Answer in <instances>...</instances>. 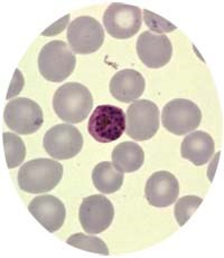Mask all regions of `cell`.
I'll list each match as a JSON object with an SVG mask.
<instances>
[{
  "instance_id": "obj_1",
  "label": "cell",
  "mask_w": 224,
  "mask_h": 258,
  "mask_svg": "<svg viewBox=\"0 0 224 258\" xmlns=\"http://www.w3.org/2000/svg\"><path fill=\"white\" fill-rule=\"evenodd\" d=\"M93 107V97L87 87L70 82L57 89L53 97V108L62 121L76 124L84 121Z\"/></svg>"
},
{
  "instance_id": "obj_2",
  "label": "cell",
  "mask_w": 224,
  "mask_h": 258,
  "mask_svg": "<svg viewBox=\"0 0 224 258\" xmlns=\"http://www.w3.org/2000/svg\"><path fill=\"white\" fill-rule=\"evenodd\" d=\"M63 177V166L55 160L40 158L23 164L18 171V185L25 192L43 194L53 190Z\"/></svg>"
},
{
  "instance_id": "obj_3",
  "label": "cell",
  "mask_w": 224,
  "mask_h": 258,
  "mask_svg": "<svg viewBox=\"0 0 224 258\" xmlns=\"http://www.w3.org/2000/svg\"><path fill=\"white\" fill-rule=\"evenodd\" d=\"M76 65V57L66 43L53 40L40 49L38 70L45 80L54 83L69 77Z\"/></svg>"
},
{
  "instance_id": "obj_4",
  "label": "cell",
  "mask_w": 224,
  "mask_h": 258,
  "mask_svg": "<svg viewBox=\"0 0 224 258\" xmlns=\"http://www.w3.org/2000/svg\"><path fill=\"white\" fill-rule=\"evenodd\" d=\"M126 130V115L120 107L99 105L90 116L87 131L96 141L110 143L120 139Z\"/></svg>"
},
{
  "instance_id": "obj_5",
  "label": "cell",
  "mask_w": 224,
  "mask_h": 258,
  "mask_svg": "<svg viewBox=\"0 0 224 258\" xmlns=\"http://www.w3.org/2000/svg\"><path fill=\"white\" fill-rule=\"evenodd\" d=\"M159 128V110L154 102L135 101L126 114V133L136 141L152 139Z\"/></svg>"
},
{
  "instance_id": "obj_6",
  "label": "cell",
  "mask_w": 224,
  "mask_h": 258,
  "mask_svg": "<svg viewBox=\"0 0 224 258\" xmlns=\"http://www.w3.org/2000/svg\"><path fill=\"white\" fill-rule=\"evenodd\" d=\"M4 118L10 130L26 136L37 132L44 122L40 106L26 97L10 101L5 107Z\"/></svg>"
},
{
  "instance_id": "obj_7",
  "label": "cell",
  "mask_w": 224,
  "mask_h": 258,
  "mask_svg": "<svg viewBox=\"0 0 224 258\" xmlns=\"http://www.w3.org/2000/svg\"><path fill=\"white\" fill-rule=\"evenodd\" d=\"M202 121V112L194 102L175 99L168 102L161 112V122L166 130L176 136H184L196 130Z\"/></svg>"
},
{
  "instance_id": "obj_8",
  "label": "cell",
  "mask_w": 224,
  "mask_h": 258,
  "mask_svg": "<svg viewBox=\"0 0 224 258\" xmlns=\"http://www.w3.org/2000/svg\"><path fill=\"white\" fill-rule=\"evenodd\" d=\"M67 42L73 53L86 55L101 48L104 42L102 25L90 16L73 20L67 28Z\"/></svg>"
},
{
  "instance_id": "obj_9",
  "label": "cell",
  "mask_w": 224,
  "mask_h": 258,
  "mask_svg": "<svg viewBox=\"0 0 224 258\" xmlns=\"http://www.w3.org/2000/svg\"><path fill=\"white\" fill-rule=\"evenodd\" d=\"M103 25L112 37L118 39L130 38L142 27V10L137 6L112 3L103 15Z\"/></svg>"
},
{
  "instance_id": "obj_10",
  "label": "cell",
  "mask_w": 224,
  "mask_h": 258,
  "mask_svg": "<svg viewBox=\"0 0 224 258\" xmlns=\"http://www.w3.org/2000/svg\"><path fill=\"white\" fill-rule=\"evenodd\" d=\"M43 147L50 157L57 160H67L75 157L83 148L81 132L73 125L59 124L45 133Z\"/></svg>"
},
{
  "instance_id": "obj_11",
  "label": "cell",
  "mask_w": 224,
  "mask_h": 258,
  "mask_svg": "<svg viewBox=\"0 0 224 258\" xmlns=\"http://www.w3.org/2000/svg\"><path fill=\"white\" fill-rule=\"evenodd\" d=\"M113 217V205L103 195H93L86 197L80 206V224L88 234L97 235L103 233L112 224Z\"/></svg>"
},
{
  "instance_id": "obj_12",
  "label": "cell",
  "mask_w": 224,
  "mask_h": 258,
  "mask_svg": "<svg viewBox=\"0 0 224 258\" xmlns=\"http://www.w3.org/2000/svg\"><path fill=\"white\" fill-rule=\"evenodd\" d=\"M137 54L149 69H160L169 63L173 45L166 35L144 32L137 40Z\"/></svg>"
},
{
  "instance_id": "obj_13",
  "label": "cell",
  "mask_w": 224,
  "mask_h": 258,
  "mask_svg": "<svg viewBox=\"0 0 224 258\" xmlns=\"http://www.w3.org/2000/svg\"><path fill=\"white\" fill-rule=\"evenodd\" d=\"M180 194L178 180L168 171H158L152 174L145 188L148 204L157 208L173 205Z\"/></svg>"
},
{
  "instance_id": "obj_14",
  "label": "cell",
  "mask_w": 224,
  "mask_h": 258,
  "mask_svg": "<svg viewBox=\"0 0 224 258\" xmlns=\"http://www.w3.org/2000/svg\"><path fill=\"white\" fill-rule=\"evenodd\" d=\"M28 210L50 233L61 229L65 221V206L54 196L43 195L34 198L28 205Z\"/></svg>"
},
{
  "instance_id": "obj_15",
  "label": "cell",
  "mask_w": 224,
  "mask_h": 258,
  "mask_svg": "<svg viewBox=\"0 0 224 258\" xmlns=\"http://www.w3.org/2000/svg\"><path fill=\"white\" fill-rule=\"evenodd\" d=\"M146 82L144 76L135 70H122L112 76L110 93L114 99L122 103L136 101L144 94Z\"/></svg>"
},
{
  "instance_id": "obj_16",
  "label": "cell",
  "mask_w": 224,
  "mask_h": 258,
  "mask_svg": "<svg viewBox=\"0 0 224 258\" xmlns=\"http://www.w3.org/2000/svg\"><path fill=\"white\" fill-rule=\"evenodd\" d=\"M181 153L182 157L189 160L194 166H204L214 153V141L208 133L194 131L184 138Z\"/></svg>"
},
{
  "instance_id": "obj_17",
  "label": "cell",
  "mask_w": 224,
  "mask_h": 258,
  "mask_svg": "<svg viewBox=\"0 0 224 258\" xmlns=\"http://www.w3.org/2000/svg\"><path fill=\"white\" fill-rule=\"evenodd\" d=\"M112 164L122 173L135 172L142 168L145 161V152L139 144L122 142L113 149Z\"/></svg>"
},
{
  "instance_id": "obj_18",
  "label": "cell",
  "mask_w": 224,
  "mask_h": 258,
  "mask_svg": "<svg viewBox=\"0 0 224 258\" xmlns=\"http://www.w3.org/2000/svg\"><path fill=\"white\" fill-rule=\"evenodd\" d=\"M92 180L95 187L103 195L117 192L123 183V174L114 168L109 161L100 162L92 171Z\"/></svg>"
},
{
  "instance_id": "obj_19",
  "label": "cell",
  "mask_w": 224,
  "mask_h": 258,
  "mask_svg": "<svg viewBox=\"0 0 224 258\" xmlns=\"http://www.w3.org/2000/svg\"><path fill=\"white\" fill-rule=\"evenodd\" d=\"M3 138L5 156H6L8 168L14 169L20 166L24 162L26 157V148L24 141L17 134L12 132H5L3 134Z\"/></svg>"
},
{
  "instance_id": "obj_20",
  "label": "cell",
  "mask_w": 224,
  "mask_h": 258,
  "mask_svg": "<svg viewBox=\"0 0 224 258\" xmlns=\"http://www.w3.org/2000/svg\"><path fill=\"white\" fill-rule=\"evenodd\" d=\"M66 242L69 245L76 247V248L82 250L96 252V254H100L104 256L109 255V249L106 242L102 239L98 238V237L86 236L82 233H77L72 235L70 238L66 240Z\"/></svg>"
},
{
  "instance_id": "obj_21",
  "label": "cell",
  "mask_w": 224,
  "mask_h": 258,
  "mask_svg": "<svg viewBox=\"0 0 224 258\" xmlns=\"http://www.w3.org/2000/svg\"><path fill=\"white\" fill-rule=\"evenodd\" d=\"M203 199L197 196H185L176 201L174 215L177 220V224L181 227L184 226L192 215L195 213V210L200 207Z\"/></svg>"
},
{
  "instance_id": "obj_22",
  "label": "cell",
  "mask_w": 224,
  "mask_h": 258,
  "mask_svg": "<svg viewBox=\"0 0 224 258\" xmlns=\"http://www.w3.org/2000/svg\"><path fill=\"white\" fill-rule=\"evenodd\" d=\"M144 20L146 25L148 26V28L152 30L153 33L158 34V35H164L165 33H171L177 28L175 25L169 23L168 20L165 18L158 16L149 10L145 9L144 10Z\"/></svg>"
},
{
  "instance_id": "obj_23",
  "label": "cell",
  "mask_w": 224,
  "mask_h": 258,
  "mask_svg": "<svg viewBox=\"0 0 224 258\" xmlns=\"http://www.w3.org/2000/svg\"><path fill=\"white\" fill-rule=\"evenodd\" d=\"M24 83H25L24 76H23L22 73H20V71L17 69L16 71H15L13 81H12V83H10V86H9L8 94H7V100L13 99L14 96L18 95L19 93H20V91L24 89Z\"/></svg>"
},
{
  "instance_id": "obj_24",
  "label": "cell",
  "mask_w": 224,
  "mask_h": 258,
  "mask_svg": "<svg viewBox=\"0 0 224 258\" xmlns=\"http://www.w3.org/2000/svg\"><path fill=\"white\" fill-rule=\"evenodd\" d=\"M69 22H70V15H66V16H64L62 19L57 20V22L52 25L51 27L46 28L44 32L41 33V35L43 36H55L57 34H60L65 29V27L67 26V23Z\"/></svg>"
},
{
  "instance_id": "obj_25",
  "label": "cell",
  "mask_w": 224,
  "mask_h": 258,
  "mask_svg": "<svg viewBox=\"0 0 224 258\" xmlns=\"http://www.w3.org/2000/svg\"><path fill=\"white\" fill-rule=\"evenodd\" d=\"M220 156H221V153H220V152H217V153L215 154V158H214V160H213L212 166L210 164V168H208V169H211V168H212V170H210V171H207L208 180H210V181H213V175H214L215 169H216V166H217V161H218V158H220Z\"/></svg>"
}]
</instances>
